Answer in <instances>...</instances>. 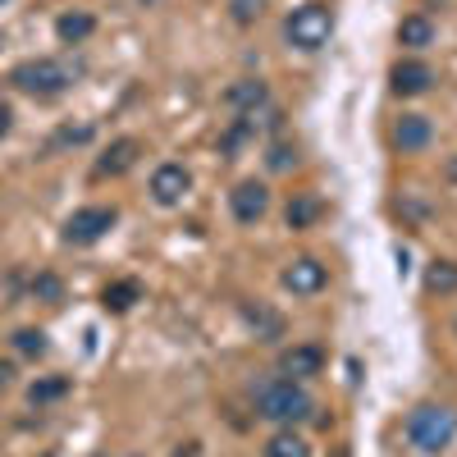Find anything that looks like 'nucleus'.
I'll list each match as a JSON object with an SVG mask.
<instances>
[{
    "label": "nucleus",
    "mask_w": 457,
    "mask_h": 457,
    "mask_svg": "<svg viewBox=\"0 0 457 457\" xmlns=\"http://www.w3.org/2000/svg\"><path fill=\"white\" fill-rule=\"evenodd\" d=\"M256 398V416H265V421L275 426H293V421H307V416L316 411L312 394L297 385V379H265V385L252 389Z\"/></svg>",
    "instance_id": "obj_1"
},
{
    "label": "nucleus",
    "mask_w": 457,
    "mask_h": 457,
    "mask_svg": "<svg viewBox=\"0 0 457 457\" xmlns=\"http://www.w3.org/2000/svg\"><path fill=\"white\" fill-rule=\"evenodd\" d=\"M10 83L23 92V96H37V101H55L69 92L73 83V69L64 60H51V55H37V60H23L14 73H10Z\"/></svg>",
    "instance_id": "obj_2"
},
{
    "label": "nucleus",
    "mask_w": 457,
    "mask_h": 457,
    "mask_svg": "<svg viewBox=\"0 0 457 457\" xmlns=\"http://www.w3.org/2000/svg\"><path fill=\"white\" fill-rule=\"evenodd\" d=\"M407 439L421 453H444L457 439V411L444 403H421L407 416Z\"/></svg>",
    "instance_id": "obj_3"
},
{
    "label": "nucleus",
    "mask_w": 457,
    "mask_h": 457,
    "mask_svg": "<svg viewBox=\"0 0 457 457\" xmlns=\"http://www.w3.org/2000/svg\"><path fill=\"white\" fill-rule=\"evenodd\" d=\"M284 37H288V46H297V51H320L334 37V10H325V5L293 10L288 23H284Z\"/></svg>",
    "instance_id": "obj_4"
},
{
    "label": "nucleus",
    "mask_w": 457,
    "mask_h": 457,
    "mask_svg": "<svg viewBox=\"0 0 457 457\" xmlns=\"http://www.w3.org/2000/svg\"><path fill=\"white\" fill-rule=\"evenodd\" d=\"M114 220H120V211L114 206H83V211H73L69 220H64V243L69 247H92V243H101L110 228H114Z\"/></svg>",
    "instance_id": "obj_5"
},
{
    "label": "nucleus",
    "mask_w": 457,
    "mask_h": 457,
    "mask_svg": "<svg viewBox=\"0 0 457 457\" xmlns=\"http://www.w3.org/2000/svg\"><path fill=\"white\" fill-rule=\"evenodd\" d=\"M279 279H284V288L297 293V297H316V293L329 284V270H325L316 256H297V261H288V270H284Z\"/></svg>",
    "instance_id": "obj_6"
},
{
    "label": "nucleus",
    "mask_w": 457,
    "mask_h": 457,
    "mask_svg": "<svg viewBox=\"0 0 457 457\" xmlns=\"http://www.w3.org/2000/svg\"><path fill=\"white\" fill-rule=\"evenodd\" d=\"M228 211H234L238 224H256L265 211H270V193H265V183L256 179H243L234 193H228Z\"/></svg>",
    "instance_id": "obj_7"
},
{
    "label": "nucleus",
    "mask_w": 457,
    "mask_h": 457,
    "mask_svg": "<svg viewBox=\"0 0 457 457\" xmlns=\"http://www.w3.org/2000/svg\"><path fill=\"white\" fill-rule=\"evenodd\" d=\"M187 187H193V174L183 165H161L151 174V197H156V206H179L187 197Z\"/></svg>",
    "instance_id": "obj_8"
},
{
    "label": "nucleus",
    "mask_w": 457,
    "mask_h": 457,
    "mask_svg": "<svg viewBox=\"0 0 457 457\" xmlns=\"http://www.w3.org/2000/svg\"><path fill=\"white\" fill-rule=\"evenodd\" d=\"M137 156H142V142H137V137H114V142L105 146V156L96 161V179H120V174H129V170L137 165Z\"/></svg>",
    "instance_id": "obj_9"
},
{
    "label": "nucleus",
    "mask_w": 457,
    "mask_h": 457,
    "mask_svg": "<svg viewBox=\"0 0 457 457\" xmlns=\"http://www.w3.org/2000/svg\"><path fill=\"white\" fill-rule=\"evenodd\" d=\"M389 83H394L398 96H421V92H430V83H435V69H430L426 60H398L394 73H389Z\"/></svg>",
    "instance_id": "obj_10"
},
{
    "label": "nucleus",
    "mask_w": 457,
    "mask_h": 457,
    "mask_svg": "<svg viewBox=\"0 0 457 457\" xmlns=\"http://www.w3.org/2000/svg\"><path fill=\"white\" fill-rule=\"evenodd\" d=\"M325 370V353L316 348V343H297V348H288L279 357V375L284 379H312Z\"/></svg>",
    "instance_id": "obj_11"
},
{
    "label": "nucleus",
    "mask_w": 457,
    "mask_h": 457,
    "mask_svg": "<svg viewBox=\"0 0 457 457\" xmlns=\"http://www.w3.org/2000/svg\"><path fill=\"white\" fill-rule=\"evenodd\" d=\"M430 142V120L426 114H403V120L394 124V146L398 151H421Z\"/></svg>",
    "instance_id": "obj_12"
},
{
    "label": "nucleus",
    "mask_w": 457,
    "mask_h": 457,
    "mask_svg": "<svg viewBox=\"0 0 457 457\" xmlns=\"http://www.w3.org/2000/svg\"><path fill=\"white\" fill-rule=\"evenodd\" d=\"M96 32V19L87 14V10H73V14H60L55 19V37L64 46H79V42H87V37Z\"/></svg>",
    "instance_id": "obj_13"
},
{
    "label": "nucleus",
    "mask_w": 457,
    "mask_h": 457,
    "mask_svg": "<svg viewBox=\"0 0 457 457\" xmlns=\"http://www.w3.org/2000/svg\"><path fill=\"white\" fill-rule=\"evenodd\" d=\"M133 302H142V284L137 279H114V284H105V293H101V307L105 312H129Z\"/></svg>",
    "instance_id": "obj_14"
},
{
    "label": "nucleus",
    "mask_w": 457,
    "mask_h": 457,
    "mask_svg": "<svg viewBox=\"0 0 457 457\" xmlns=\"http://www.w3.org/2000/svg\"><path fill=\"white\" fill-rule=\"evenodd\" d=\"M265 96H270V92H265L261 79H243V83H234V87L224 92V105H234V110H243V114H256V105H261Z\"/></svg>",
    "instance_id": "obj_15"
},
{
    "label": "nucleus",
    "mask_w": 457,
    "mask_h": 457,
    "mask_svg": "<svg viewBox=\"0 0 457 457\" xmlns=\"http://www.w3.org/2000/svg\"><path fill=\"white\" fill-rule=\"evenodd\" d=\"M69 389H73V385H69V375H42V379H32L28 403H32V407H51V403H60Z\"/></svg>",
    "instance_id": "obj_16"
},
{
    "label": "nucleus",
    "mask_w": 457,
    "mask_h": 457,
    "mask_svg": "<svg viewBox=\"0 0 457 457\" xmlns=\"http://www.w3.org/2000/svg\"><path fill=\"white\" fill-rule=\"evenodd\" d=\"M398 42H403V46H411V51H426V46L435 42V23H430L426 14L403 19V23H398Z\"/></svg>",
    "instance_id": "obj_17"
},
{
    "label": "nucleus",
    "mask_w": 457,
    "mask_h": 457,
    "mask_svg": "<svg viewBox=\"0 0 457 457\" xmlns=\"http://www.w3.org/2000/svg\"><path fill=\"white\" fill-rule=\"evenodd\" d=\"M320 197H312V193H302V197H293L288 202V211H284V220H288V228H312L316 220H320Z\"/></svg>",
    "instance_id": "obj_18"
},
{
    "label": "nucleus",
    "mask_w": 457,
    "mask_h": 457,
    "mask_svg": "<svg viewBox=\"0 0 457 457\" xmlns=\"http://www.w3.org/2000/svg\"><path fill=\"white\" fill-rule=\"evenodd\" d=\"M265 457H312V448H307V439H302V435L279 430L270 444H265Z\"/></svg>",
    "instance_id": "obj_19"
},
{
    "label": "nucleus",
    "mask_w": 457,
    "mask_h": 457,
    "mask_svg": "<svg viewBox=\"0 0 457 457\" xmlns=\"http://www.w3.org/2000/svg\"><path fill=\"white\" fill-rule=\"evenodd\" d=\"M426 288L430 293H457V265L453 261H435L426 270Z\"/></svg>",
    "instance_id": "obj_20"
},
{
    "label": "nucleus",
    "mask_w": 457,
    "mask_h": 457,
    "mask_svg": "<svg viewBox=\"0 0 457 457\" xmlns=\"http://www.w3.org/2000/svg\"><path fill=\"white\" fill-rule=\"evenodd\" d=\"M46 348H51V343H46V329H19L14 334V353L19 357H46Z\"/></svg>",
    "instance_id": "obj_21"
},
{
    "label": "nucleus",
    "mask_w": 457,
    "mask_h": 457,
    "mask_svg": "<svg viewBox=\"0 0 457 457\" xmlns=\"http://www.w3.org/2000/svg\"><path fill=\"white\" fill-rule=\"evenodd\" d=\"M28 293H32L37 302H60V297H64V284H60V275H37Z\"/></svg>",
    "instance_id": "obj_22"
},
{
    "label": "nucleus",
    "mask_w": 457,
    "mask_h": 457,
    "mask_svg": "<svg viewBox=\"0 0 457 457\" xmlns=\"http://www.w3.org/2000/svg\"><path fill=\"white\" fill-rule=\"evenodd\" d=\"M228 10H234L238 23H256L261 10H265V0H228Z\"/></svg>",
    "instance_id": "obj_23"
},
{
    "label": "nucleus",
    "mask_w": 457,
    "mask_h": 457,
    "mask_svg": "<svg viewBox=\"0 0 457 457\" xmlns=\"http://www.w3.org/2000/svg\"><path fill=\"white\" fill-rule=\"evenodd\" d=\"M293 165H297V146L275 142V146H270V170H293Z\"/></svg>",
    "instance_id": "obj_24"
},
{
    "label": "nucleus",
    "mask_w": 457,
    "mask_h": 457,
    "mask_svg": "<svg viewBox=\"0 0 457 457\" xmlns=\"http://www.w3.org/2000/svg\"><path fill=\"white\" fill-rule=\"evenodd\" d=\"M87 137H92V129H87V124H83V129H60L51 146H60V142H87Z\"/></svg>",
    "instance_id": "obj_25"
},
{
    "label": "nucleus",
    "mask_w": 457,
    "mask_h": 457,
    "mask_svg": "<svg viewBox=\"0 0 457 457\" xmlns=\"http://www.w3.org/2000/svg\"><path fill=\"white\" fill-rule=\"evenodd\" d=\"M10 120H14V110H10L5 101H0V137H5V133H10Z\"/></svg>",
    "instance_id": "obj_26"
},
{
    "label": "nucleus",
    "mask_w": 457,
    "mask_h": 457,
    "mask_svg": "<svg viewBox=\"0 0 457 457\" xmlns=\"http://www.w3.org/2000/svg\"><path fill=\"white\" fill-rule=\"evenodd\" d=\"M10 375H14L10 366H0V385H10Z\"/></svg>",
    "instance_id": "obj_27"
},
{
    "label": "nucleus",
    "mask_w": 457,
    "mask_h": 457,
    "mask_svg": "<svg viewBox=\"0 0 457 457\" xmlns=\"http://www.w3.org/2000/svg\"><path fill=\"white\" fill-rule=\"evenodd\" d=\"M334 457H348V453H334Z\"/></svg>",
    "instance_id": "obj_28"
},
{
    "label": "nucleus",
    "mask_w": 457,
    "mask_h": 457,
    "mask_svg": "<svg viewBox=\"0 0 457 457\" xmlns=\"http://www.w3.org/2000/svg\"><path fill=\"white\" fill-rule=\"evenodd\" d=\"M0 5H10V0H0Z\"/></svg>",
    "instance_id": "obj_29"
},
{
    "label": "nucleus",
    "mask_w": 457,
    "mask_h": 457,
    "mask_svg": "<svg viewBox=\"0 0 457 457\" xmlns=\"http://www.w3.org/2000/svg\"><path fill=\"white\" fill-rule=\"evenodd\" d=\"M0 46H5V37H0Z\"/></svg>",
    "instance_id": "obj_30"
},
{
    "label": "nucleus",
    "mask_w": 457,
    "mask_h": 457,
    "mask_svg": "<svg viewBox=\"0 0 457 457\" xmlns=\"http://www.w3.org/2000/svg\"><path fill=\"white\" fill-rule=\"evenodd\" d=\"M46 457H55V453H46Z\"/></svg>",
    "instance_id": "obj_31"
},
{
    "label": "nucleus",
    "mask_w": 457,
    "mask_h": 457,
    "mask_svg": "<svg viewBox=\"0 0 457 457\" xmlns=\"http://www.w3.org/2000/svg\"><path fill=\"white\" fill-rule=\"evenodd\" d=\"M96 457H105V453H96Z\"/></svg>",
    "instance_id": "obj_32"
}]
</instances>
